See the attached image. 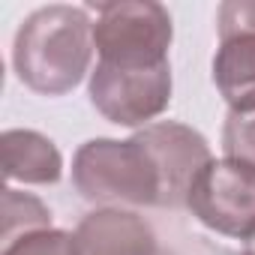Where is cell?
Segmentation results:
<instances>
[{"label":"cell","instance_id":"obj_7","mask_svg":"<svg viewBox=\"0 0 255 255\" xmlns=\"http://www.w3.org/2000/svg\"><path fill=\"white\" fill-rule=\"evenodd\" d=\"M75 255H159L150 222L132 210L99 207L72 231Z\"/></svg>","mask_w":255,"mask_h":255},{"label":"cell","instance_id":"obj_6","mask_svg":"<svg viewBox=\"0 0 255 255\" xmlns=\"http://www.w3.org/2000/svg\"><path fill=\"white\" fill-rule=\"evenodd\" d=\"M135 138L150 153L159 183H162V201L159 207H186V195L195 183V177L213 162L207 138L177 120H156L135 132Z\"/></svg>","mask_w":255,"mask_h":255},{"label":"cell","instance_id":"obj_1","mask_svg":"<svg viewBox=\"0 0 255 255\" xmlns=\"http://www.w3.org/2000/svg\"><path fill=\"white\" fill-rule=\"evenodd\" d=\"M93 21L84 6L51 3L33 9L12 42V66L24 87L63 96L81 84L93 60Z\"/></svg>","mask_w":255,"mask_h":255},{"label":"cell","instance_id":"obj_15","mask_svg":"<svg viewBox=\"0 0 255 255\" xmlns=\"http://www.w3.org/2000/svg\"><path fill=\"white\" fill-rule=\"evenodd\" d=\"M159 255H177V252H171V249H159Z\"/></svg>","mask_w":255,"mask_h":255},{"label":"cell","instance_id":"obj_5","mask_svg":"<svg viewBox=\"0 0 255 255\" xmlns=\"http://www.w3.org/2000/svg\"><path fill=\"white\" fill-rule=\"evenodd\" d=\"M87 93L108 123L144 129L171 102V63L153 69H120L96 60Z\"/></svg>","mask_w":255,"mask_h":255},{"label":"cell","instance_id":"obj_13","mask_svg":"<svg viewBox=\"0 0 255 255\" xmlns=\"http://www.w3.org/2000/svg\"><path fill=\"white\" fill-rule=\"evenodd\" d=\"M219 42L231 36H255V0H225L216 9Z\"/></svg>","mask_w":255,"mask_h":255},{"label":"cell","instance_id":"obj_11","mask_svg":"<svg viewBox=\"0 0 255 255\" xmlns=\"http://www.w3.org/2000/svg\"><path fill=\"white\" fill-rule=\"evenodd\" d=\"M222 150L231 159H243L255 165V108L252 111H228L222 126Z\"/></svg>","mask_w":255,"mask_h":255},{"label":"cell","instance_id":"obj_14","mask_svg":"<svg viewBox=\"0 0 255 255\" xmlns=\"http://www.w3.org/2000/svg\"><path fill=\"white\" fill-rule=\"evenodd\" d=\"M243 255H255V231L243 240Z\"/></svg>","mask_w":255,"mask_h":255},{"label":"cell","instance_id":"obj_4","mask_svg":"<svg viewBox=\"0 0 255 255\" xmlns=\"http://www.w3.org/2000/svg\"><path fill=\"white\" fill-rule=\"evenodd\" d=\"M189 213L216 234L246 240L255 231V165L243 159H213L186 195Z\"/></svg>","mask_w":255,"mask_h":255},{"label":"cell","instance_id":"obj_12","mask_svg":"<svg viewBox=\"0 0 255 255\" xmlns=\"http://www.w3.org/2000/svg\"><path fill=\"white\" fill-rule=\"evenodd\" d=\"M3 255H75L72 234L60 228H42L33 234H24L3 246Z\"/></svg>","mask_w":255,"mask_h":255},{"label":"cell","instance_id":"obj_9","mask_svg":"<svg viewBox=\"0 0 255 255\" xmlns=\"http://www.w3.org/2000/svg\"><path fill=\"white\" fill-rule=\"evenodd\" d=\"M213 84L228 102V111L255 108V36H231L219 42Z\"/></svg>","mask_w":255,"mask_h":255},{"label":"cell","instance_id":"obj_3","mask_svg":"<svg viewBox=\"0 0 255 255\" xmlns=\"http://www.w3.org/2000/svg\"><path fill=\"white\" fill-rule=\"evenodd\" d=\"M174 39L171 15L153 0H117L96 6L93 45L99 63L120 69H153L168 63Z\"/></svg>","mask_w":255,"mask_h":255},{"label":"cell","instance_id":"obj_10","mask_svg":"<svg viewBox=\"0 0 255 255\" xmlns=\"http://www.w3.org/2000/svg\"><path fill=\"white\" fill-rule=\"evenodd\" d=\"M42 228H51V210L36 195L6 186L3 189V228H0L3 231V246Z\"/></svg>","mask_w":255,"mask_h":255},{"label":"cell","instance_id":"obj_8","mask_svg":"<svg viewBox=\"0 0 255 255\" xmlns=\"http://www.w3.org/2000/svg\"><path fill=\"white\" fill-rule=\"evenodd\" d=\"M6 180L48 186L63 177V156L57 144L36 129H6L0 135Z\"/></svg>","mask_w":255,"mask_h":255},{"label":"cell","instance_id":"obj_2","mask_svg":"<svg viewBox=\"0 0 255 255\" xmlns=\"http://www.w3.org/2000/svg\"><path fill=\"white\" fill-rule=\"evenodd\" d=\"M72 186L90 204L159 207L162 201L159 171L135 135L84 141L72 156Z\"/></svg>","mask_w":255,"mask_h":255}]
</instances>
